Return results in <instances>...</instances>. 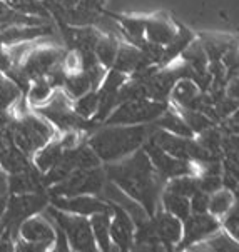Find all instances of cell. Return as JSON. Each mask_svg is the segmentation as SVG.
I'll return each mask as SVG.
<instances>
[{"instance_id":"6da1fadb","label":"cell","mask_w":239,"mask_h":252,"mask_svg":"<svg viewBox=\"0 0 239 252\" xmlns=\"http://www.w3.org/2000/svg\"><path fill=\"white\" fill-rule=\"evenodd\" d=\"M104 169L107 181L140 204L149 216H154L161 209L166 179L154 167L144 147L121 160L104 164Z\"/></svg>"},{"instance_id":"7a4b0ae2","label":"cell","mask_w":239,"mask_h":252,"mask_svg":"<svg viewBox=\"0 0 239 252\" xmlns=\"http://www.w3.org/2000/svg\"><path fill=\"white\" fill-rule=\"evenodd\" d=\"M154 124L140 126H105L89 134L87 144L101 157L102 164L121 160L139 151L154 132Z\"/></svg>"},{"instance_id":"3957f363","label":"cell","mask_w":239,"mask_h":252,"mask_svg":"<svg viewBox=\"0 0 239 252\" xmlns=\"http://www.w3.org/2000/svg\"><path fill=\"white\" fill-rule=\"evenodd\" d=\"M10 130L14 142L29 157H32L42 145L50 142L59 134L52 124L47 121L45 117H42L39 112H35L34 109L27 110L20 117H17L14 126L10 127Z\"/></svg>"},{"instance_id":"277c9868","label":"cell","mask_w":239,"mask_h":252,"mask_svg":"<svg viewBox=\"0 0 239 252\" xmlns=\"http://www.w3.org/2000/svg\"><path fill=\"white\" fill-rule=\"evenodd\" d=\"M45 212L49 214L54 224L66 232L67 239H69L70 251H79V252L99 251L97 249V242L96 237H94L91 219L89 217L61 211V209L54 207L52 204L47 206Z\"/></svg>"},{"instance_id":"5b68a950","label":"cell","mask_w":239,"mask_h":252,"mask_svg":"<svg viewBox=\"0 0 239 252\" xmlns=\"http://www.w3.org/2000/svg\"><path fill=\"white\" fill-rule=\"evenodd\" d=\"M168 102L154 99H131L124 100L112 110L102 126H140V124H154L166 110Z\"/></svg>"},{"instance_id":"8992f818","label":"cell","mask_w":239,"mask_h":252,"mask_svg":"<svg viewBox=\"0 0 239 252\" xmlns=\"http://www.w3.org/2000/svg\"><path fill=\"white\" fill-rule=\"evenodd\" d=\"M55 224L49 214H34L20 222L17 229V251H52L55 244Z\"/></svg>"},{"instance_id":"52a82bcc","label":"cell","mask_w":239,"mask_h":252,"mask_svg":"<svg viewBox=\"0 0 239 252\" xmlns=\"http://www.w3.org/2000/svg\"><path fill=\"white\" fill-rule=\"evenodd\" d=\"M107 182L109 181L104 165L94 169H77L72 174H69L64 181L47 187V194L62 195V197L82 195V194L99 195L104 192Z\"/></svg>"},{"instance_id":"ba28073f","label":"cell","mask_w":239,"mask_h":252,"mask_svg":"<svg viewBox=\"0 0 239 252\" xmlns=\"http://www.w3.org/2000/svg\"><path fill=\"white\" fill-rule=\"evenodd\" d=\"M50 204L49 194L44 192H31V194H8V202L5 214L0 219V227L10 230L12 236L17 237V229L20 222L34 214L44 212Z\"/></svg>"},{"instance_id":"9c48e42d","label":"cell","mask_w":239,"mask_h":252,"mask_svg":"<svg viewBox=\"0 0 239 252\" xmlns=\"http://www.w3.org/2000/svg\"><path fill=\"white\" fill-rule=\"evenodd\" d=\"M64 55H66V50L61 49V47L47 44L45 38H42L19 65L22 67L25 74L31 77V80H35L40 79V77H47V74L55 65L62 62Z\"/></svg>"},{"instance_id":"30bf717a","label":"cell","mask_w":239,"mask_h":252,"mask_svg":"<svg viewBox=\"0 0 239 252\" xmlns=\"http://www.w3.org/2000/svg\"><path fill=\"white\" fill-rule=\"evenodd\" d=\"M109 200V199H107ZM110 202V241L112 249L131 251L136 247V222L126 207Z\"/></svg>"},{"instance_id":"8fae6325","label":"cell","mask_w":239,"mask_h":252,"mask_svg":"<svg viewBox=\"0 0 239 252\" xmlns=\"http://www.w3.org/2000/svg\"><path fill=\"white\" fill-rule=\"evenodd\" d=\"M50 204L61 211L72 212L91 217L97 212H107L110 211V202L107 199H101L99 195L82 194V195H70V197H62V195H49Z\"/></svg>"},{"instance_id":"7c38bea8","label":"cell","mask_w":239,"mask_h":252,"mask_svg":"<svg viewBox=\"0 0 239 252\" xmlns=\"http://www.w3.org/2000/svg\"><path fill=\"white\" fill-rule=\"evenodd\" d=\"M182 222H184V234H182V241L179 242V247H193L194 244L204 242L221 227L219 219L211 212H204V214L191 212V216Z\"/></svg>"},{"instance_id":"4fadbf2b","label":"cell","mask_w":239,"mask_h":252,"mask_svg":"<svg viewBox=\"0 0 239 252\" xmlns=\"http://www.w3.org/2000/svg\"><path fill=\"white\" fill-rule=\"evenodd\" d=\"M142 147H144V151L147 152V156L151 157L154 167L159 170L161 176L166 179V182H168L171 177L182 176V174H196L189 160L177 159V157L171 156L169 152L161 149L159 145L156 142H152L151 139H149Z\"/></svg>"},{"instance_id":"5bb4252c","label":"cell","mask_w":239,"mask_h":252,"mask_svg":"<svg viewBox=\"0 0 239 252\" xmlns=\"http://www.w3.org/2000/svg\"><path fill=\"white\" fill-rule=\"evenodd\" d=\"M151 217L159 244L162 247H166V249L179 246V242L182 241V234H184V222L179 219V217L162 211V209H159Z\"/></svg>"},{"instance_id":"9a60e30c","label":"cell","mask_w":239,"mask_h":252,"mask_svg":"<svg viewBox=\"0 0 239 252\" xmlns=\"http://www.w3.org/2000/svg\"><path fill=\"white\" fill-rule=\"evenodd\" d=\"M151 63L152 62H149V59L144 55V52L137 45L127 40V42H121V45H119V52L112 69L124 72L127 75H132L137 70L144 69V67L151 65Z\"/></svg>"},{"instance_id":"2e32d148","label":"cell","mask_w":239,"mask_h":252,"mask_svg":"<svg viewBox=\"0 0 239 252\" xmlns=\"http://www.w3.org/2000/svg\"><path fill=\"white\" fill-rule=\"evenodd\" d=\"M177 29L174 27L172 22H169L164 17H147L146 22V38L149 42H154L159 45H169L176 38Z\"/></svg>"},{"instance_id":"e0dca14e","label":"cell","mask_w":239,"mask_h":252,"mask_svg":"<svg viewBox=\"0 0 239 252\" xmlns=\"http://www.w3.org/2000/svg\"><path fill=\"white\" fill-rule=\"evenodd\" d=\"M64 151H66V149L62 147L61 140H59V134H57L50 142L42 145L39 151L31 157L32 164L35 165L42 174H45V172H49L59 160H61Z\"/></svg>"},{"instance_id":"ac0fdd59","label":"cell","mask_w":239,"mask_h":252,"mask_svg":"<svg viewBox=\"0 0 239 252\" xmlns=\"http://www.w3.org/2000/svg\"><path fill=\"white\" fill-rule=\"evenodd\" d=\"M154 126L157 129L168 130L171 134L181 135V137H187V139H194V130L189 127V124L184 121V117L181 115V112L176 109H168L164 114L161 115L159 119L154 122Z\"/></svg>"},{"instance_id":"d6986e66","label":"cell","mask_w":239,"mask_h":252,"mask_svg":"<svg viewBox=\"0 0 239 252\" xmlns=\"http://www.w3.org/2000/svg\"><path fill=\"white\" fill-rule=\"evenodd\" d=\"M92 225V232L97 242L99 251H112V241H110V211L97 212L89 217Z\"/></svg>"},{"instance_id":"ffe728a7","label":"cell","mask_w":239,"mask_h":252,"mask_svg":"<svg viewBox=\"0 0 239 252\" xmlns=\"http://www.w3.org/2000/svg\"><path fill=\"white\" fill-rule=\"evenodd\" d=\"M161 209L169 212V214L179 217L181 220H184L191 216V199L186 197V195L164 189L161 197Z\"/></svg>"},{"instance_id":"44dd1931","label":"cell","mask_w":239,"mask_h":252,"mask_svg":"<svg viewBox=\"0 0 239 252\" xmlns=\"http://www.w3.org/2000/svg\"><path fill=\"white\" fill-rule=\"evenodd\" d=\"M119 45H121V40L112 35H102L97 42L96 49H94V54H96L97 61H99L105 69H112L114 62H116L117 52H119Z\"/></svg>"},{"instance_id":"7402d4cb","label":"cell","mask_w":239,"mask_h":252,"mask_svg":"<svg viewBox=\"0 0 239 252\" xmlns=\"http://www.w3.org/2000/svg\"><path fill=\"white\" fill-rule=\"evenodd\" d=\"M114 19L121 24L127 40L132 44H139L140 40L146 38V22L147 19L144 17H124V15H114Z\"/></svg>"},{"instance_id":"603a6c76","label":"cell","mask_w":239,"mask_h":252,"mask_svg":"<svg viewBox=\"0 0 239 252\" xmlns=\"http://www.w3.org/2000/svg\"><path fill=\"white\" fill-rule=\"evenodd\" d=\"M55 91H57V89H54L52 85H50V82L47 80V77H40V79L32 80V84H31V87H29L27 94H25V97H27L31 107L35 109V107H39V105L45 104V102L54 95Z\"/></svg>"},{"instance_id":"cb8c5ba5","label":"cell","mask_w":239,"mask_h":252,"mask_svg":"<svg viewBox=\"0 0 239 252\" xmlns=\"http://www.w3.org/2000/svg\"><path fill=\"white\" fill-rule=\"evenodd\" d=\"M166 190L176 192V194L186 195L191 199V195H194L199 190V176L198 174H182V176L171 177L166 182Z\"/></svg>"},{"instance_id":"d4e9b609","label":"cell","mask_w":239,"mask_h":252,"mask_svg":"<svg viewBox=\"0 0 239 252\" xmlns=\"http://www.w3.org/2000/svg\"><path fill=\"white\" fill-rule=\"evenodd\" d=\"M64 91L67 92V95L70 99H77V97L84 95L89 91H96L92 87V80L89 74L85 70L75 72V74H69L66 79V84H64Z\"/></svg>"},{"instance_id":"484cf974","label":"cell","mask_w":239,"mask_h":252,"mask_svg":"<svg viewBox=\"0 0 239 252\" xmlns=\"http://www.w3.org/2000/svg\"><path fill=\"white\" fill-rule=\"evenodd\" d=\"M74 110L85 121H94L97 110H99V92L89 91L84 95L74 99Z\"/></svg>"},{"instance_id":"4316f807","label":"cell","mask_w":239,"mask_h":252,"mask_svg":"<svg viewBox=\"0 0 239 252\" xmlns=\"http://www.w3.org/2000/svg\"><path fill=\"white\" fill-rule=\"evenodd\" d=\"M234 204V194L233 190L229 189H219L216 190L214 194H211V202H209V212H211L212 216H216L217 219L219 217H224L228 214L229 211H231Z\"/></svg>"},{"instance_id":"83f0119b","label":"cell","mask_w":239,"mask_h":252,"mask_svg":"<svg viewBox=\"0 0 239 252\" xmlns=\"http://www.w3.org/2000/svg\"><path fill=\"white\" fill-rule=\"evenodd\" d=\"M8 7H12L17 12H22L27 15H37L50 19L49 8L45 7L44 0H3Z\"/></svg>"},{"instance_id":"f1b7e54d","label":"cell","mask_w":239,"mask_h":252,"mask_svg":"<svg viewBox=\"0 0 239 252\" xmlns=\"http://www.w3.org/2000/svg\"><path fill=\"white\" fill-rule=\"evenodd\" d=\"M62 65L64 69L67 70V74H75V72H80L84 67V61H82V54L75 49L67 50L66 55L62 59Z\"/></svg>"},{"instance_id":"f546056e","label":"cell","mask_w":239,"mask_h":252,"mask_svg":"<svg viewBox=\"0 0 239 252\" xmlns=\"http://www.w3.org/2000/svg\"><path fill=\"white\" fill-rule=\"evenodd\" d=\"M209 202H211V194L199 189L194 195H191V212L194 214L209 212Z\"/></svg>"},{"instance_id":"4dcf8cb0","label":"cell","mask_w":239,"mask_h":252,"mask_svg":"<svg viewBox=\"0 0 239 252\" xmlns=\"http://www.w3.org/2000/svg\"><path fill=\"white\" fill-rule=\"evenodd\" d=\"M199 189L207 192V194H214L216 190L223 189V181H221L219 176H206V174H201Z\"/></svg>"},{"instance_id":"1f68e13d","label":"cell","mask_w":239,"mask_h":252,"mask_svg":"<svg viewBox=\"0 0 239 252\" xmlns=\"http://www.w3.org/2000/svg\"><path fill=\"white\" fill-rule=\"evenodd\" d=\"M12 67H14V61H12L10 52H8V47L0 44V72L7 74Z\"/></svg>"},{"instance_id":"d6a6232c","label":"cell","mask_w":239,"mask_h":252,"mask_svg":"<svg viewBox=\"0 0 239 252\" xmlns=\"http://www.w3.org/2000/svg\"><path fill=\"white\" fill-rule=\"evenodd\" d=\"M7 202H8V194L7 195H0V219H2L3 214H5Z\"/></svg>"},{"instance_id":"836d02e7","label":"cell","mask_w":239,"mask_h":252,"mask_svg":"<svg viewBox=\"0 0 239 252\" xmlns=\"http://www.w3.org/2000/svg\"><path fill=\"white\" fill-rule=\"evenodd\" d=\"M92 2H94V3H96V5H97V7H99V8H101L102 5H104V2H105V0H92Z\"/></svg>"},{"instance_id":"e575fe53","label":"cell","mask_w":239,"mask_h":252,"mask_svg":"<svg viewBox=\"0 0 239 252\" xmlns=\"http://www.w3.org/2000/svg\"><path fill=\"white\" fill-rule=\"evenodd\" d=\"M2 31H3V27H2V25H0V33H2Z\"/></svg>"}]
</instances>
